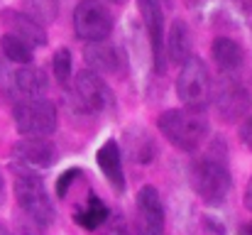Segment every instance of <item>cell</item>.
Wrapping results in <instances>:
<instances>
[{
	"instance_id": "cell-1",
	"label": "cell",
	"mask_w": 252,
	"mask_h": 235,
	"mask_svg": "<svg viewBox=\"0 0 252 235\" xmlns=\"http://www.w3.org/2000/svg\"><path fill=\"white\" fill-rule=\"evenodd\" d=\"M157 128L176 150H181L186 155L198 152L201 145L211 137V125H208L206 115L189 110V108L164 110L157 120Z\"/></svg>"
},
{
	"instance_id": "cell-2",
	"label": "cell",
	"mask_w": 252,
	"mask_h": 235,
	"mask_svg": "<svg viewBox=\"0 0 252 235\" xmlns=\"http://www.w3.org/2000/svg\"><path fill=\"white\" fill-rule=\"evenodd\" d=\"M12 174H15V199L20 203V208L42 228L54 223V203L47 194V186L42 181V176L34 169L12 164Z\"/></svg>"
},
{
	"instance_id": "cell-3",
	"label": "cell",
	"mask_w": 252,
	"mask_h": 235,
	"mask_svg": "<svg viewBox=\"0 0 252 235\" xmlns=\"http://www.w3.org/2000/svg\"><path fill=\"white\" fill-rule=\"evenodd\" d=\"M191 181L196 194L208 206H220L228 201L233 191V174L225 164L223 155H206L193 162L191 167Z\"/></svg>"
},
{
	"instance_id": "cell-4",
	"label": "cell",
	"mask_w": 252,
	"mask_h": 235,
	"mask_svg": "<svg viewBox=\"0 0 252 235\" xmlns=\"http://www.w3.org/2000/svg\"><path fill=\"white\" fill-rule=\"evenodd\" d=\"M12 120L22 137H37V140H47L59 128L57 108L47 98L17 101L12 108Z\"/></svg>"
},
{
	"instance_id": "cell-5",
	"label": "cell",
	"mask_w": 252,
	"mask_h": 235,
	"mask_svg": "<svg viewBox=\"0 0 252 235\" xmlns=\"http://www.w3.org/2000/svg\"><path fill=\"white\" fill-rule=\"evenodd\" d=\"M211 91H213V81L208 74V67L203 59H198L196 54H191L176 76V96L179 101L196 113H203L206 105L211 103Z\"/></svg>"
},
{
	"instance_id": "cell-6",
	"label": "cell",
	"mask_w": 252,
	"mask_h": 235,
	"mask_svg": "<svg viewBox=\"0 0 252 235\" xmlns=\"http://www.w3.org/2000/svg\"><path fill=\"white\" fill-rule=\"evenodd\" d=\"M74 32L86 44L105 42L113 32V15L100 0H81L74 7Z\"/></svg>"
},
{
	"instance_id": "cell-7",
	"label": "cell",
	"mask_w": 252,
	"mask_h": 235,
	"mask_svg": "<svg viewBox=\"0 0 252 235\" xmlns=\"http://www.w3.org/2000/svg\"><path fill=\"white\" fill-rule=\"evenodd\" d=\"M211 101L218 110V115L228 123H235L245 115H250V93L245 83L238 76H223L213 83Z\"/></svg>"
},
{
	"instance_id": "cell-8",
	"label": "cell",
	"mask_w": 252,
	"mask_h": 235,
	"mask_svg": "<svg viewBox=\"0 0 252 235\" xmlns=\"http://www.w3.org/2000/svg\"><path fill=\"white\" fill-rule=\"evenodd\" d=\"M71 98H74L76 110L81 113H103L113 105V91L108 88V83L95 71H88V69L76 74Z\"/></svg>"
},
{
	"instance_id": "cell-9",
	"label": "cell",
	"mask_w": 252,
	"mask_h": 235,
	"mask_svg": "<svg viewBox=\"0 0 252 235\" xmlns=\"http://www.w3.org/2000/svg\"><path fill=\"white\" fill-rule=\"evenodd\" d=\"M137 10H140V17H142L147 39H150L155 71L157 74H164L169 62H167V52H164L167 32H164V10H162V2L159 0H137Z\"/></svg>"
},
{
	"instance_id": "cell-10",
	"label": "cell",
	"mask_w": 252,
	"mask_h": 235,
	"mask_svg": "<svg viewBox=\"0 0 252 235\" xmlns=\"http://www.w3.org/2000/svg\"><path fill=\"white\" fill-rule=\"evenodd\" d=\"M137 235H164V203L155 186H142L137 191V216H135Z\"/></svg>"
},
{
	"instance_id": "cell-11",
	"label": "cell",
	"mask_w": 252,
	"mask_h": 235,
	"mask_svg": "<svg viewBox=\"0 0 252 235\" xmlns=\"http://www.w3.org/2000/svg\"><path fill=\"white\" fill-rule=\"evenodd\" d=\"M15 164L27 167V169H49L57 162V147L49 140H37V137H25L15 142L12 147Z\"/></svg>"
},
{
	"instance_id": "cell-12",
	"label": "cell",
	"mask_w": 252,
	"mask_h": 235,
	"mask_svg": "<svg viewBox=\"0 0 252 235\" xmlns=\"http://www.w3.org/2000/svg\"><path fill=\"white\" fill-rule=\"evenodd\" d=\"M2 22L10 30L7 34L22 39L27 47H47V42H49L47 30L39 22H34L32 17H27L25 12H20V10H5L2 12Z\"/></svg>"
},
{
	"instance_id": "cell-13",
	"label": "cell",
	"mask_w": 252,
	"mask_h": 235,
	"mask_svg": "<svg viewBox=\"0 0 252 235\" xmlns=\"http://www.w3.org/2000/svg\"><path fill=\"white\" fill-rule=\"evenodd\" d=\"M84 59L88 64V71L100 74H120L123 71V57L120 52L108 42H93L84 47Z\"/></svg>"
},
{
	"instance_id": "cell-14",
	"label": "cell",
	"mask_w": 252,
	"mask_h": 235,
	"mask_svg": "<svg viewBox=\"0 0 252 235\" xmlns=\"http://www.w3.org/2000/svg\"><path fill=\"white\" fill-rule=\"evenodd\" d=\"M95 162L103 171V176L108 179V184L123 194L125 191V174H123V155H120V147L115 140H105L98 152H95Z\"/></svg>"
},
{
	"instance_id": "cell-15",
	"label": "cell",
	"mask_w": 252,
	"mask_h": 235,
	"mask_svg": "<svg viewBox=\"0 0 252 235\" xmlns=\"http://www.w3.org/2000/svg\"><path fill=\"white\" fill-rule=\"evenodd\" d=\"M211 54H213L218 71L225 76H235L245 64V49L230 37H218L211 47Z\"/></svg>"
},
{
	"instance_id": "cell-16",
	"label": "cell",
	"mask_w": 252,
	"mask_h": 235,
	"mask_svg": "<svg viewBox=\"0 0 252 235\" xmlns=\"http://www.w3.org/2000/svg\"><path fill=\"white\" fill-rule=\"evenodd\" d=\"M12 86L15 91L22 96V101H30V98H42L49 88V78L44 74V69L39 67H20L15 74H12Z\"/></svg>"
},
{
	"instance_id": "cell-17",
	"label": "cell",
	"mask_w": 252,
	"mask_h": 235,
	"mask_svg": "<svg viewBox=\"0 0 252 235\" xmlns=\"http://www.w3.org/2000/svg\"><path fill=\"white\" fill-rule=\"evenodd\" d=\"M164 52H167V62L179 64V67L193 54L191 52V32H189L184 20L171 22V30H169L167 39H164Z\"/></svg>"
},
{
	"instance_id": "cell-18",
	"label": "cell",
	"mask_w": 252,
	"mask_h": 235,
	"mask_svg": "<svg viewBox=\"0 0 252 235\" xmlns=\"http://www.w3.org/2000/svg\"><path fill=\"white\" fill-rule=\"evenodd\" d=\"M108 208H105V203L95 196V194H88V199H86V203L74 213V221L86 228V231H95V228H100L105 221H108Z\"/></svg>"
},
{
	"instance_id": "cell-19",
	"label": "cell",
	"mask_w": 252,
	"mask_h": 235,
	"mask_svg": "<svg viewBox=\"0 0 252 235\" xmlns=\"http://www.w3.org/2000/svg\"><path fill=\"white\" fill-rule=\"evenodd\" d=\"M127 147H130V155L135 162H140V164H147V162H152L155 155H157V145H155V140L145 133V130H140V128H135V130H127Z\"/></svg>"
},
{
	"instance_id": "cell-20",
	"label": "cell",
	"mask_w": 252,
	"mask_h": 235,
	"mask_svg": "<svg viewBox=\"0 0 252 235\" xmlns=\"http://www.w3.org/2000/svg\"><path fill=\"white\" fill-rule=\"evenodd\" d=\"M22 12L44 27L59 17V0H22Z\"/></svg>"
},
{
	"instance_id": "cell-21",
	"label": "cell",
	"mask_w": 252,
	"mask_h": 235,
	"mask_svg": "<svg viewBox=\"0 0 252 235\" xmlns=\"http://www.w3.org/2000/svg\"><path fill=\"white\" fill-rule=\"evenodd\" d=\"M0 49H2L5 59H10L12 64H20V67H30L32 64V47H27L22 39H17L12 34H2Z\"/></svg>"
},
{
	"instance_id": "cell-22",
	"label": "cell",
	"mask_w": 252,
	"mask_h": 235,
	"mask_svg": "<svg viewBox=\"0 0 252 235\" xmlns=\"http://www.w3.org/2000/svg\"><path fill=\"white\" fill-rule=\"evenodd\" d=\"M71 69H74L71 52H69V49H59V52H54V57H52V71H54V78H57L62 86L69 83Z\"/></svg>"
},
{
	"instance_id": "cell-23",
	"label": "cell",
	"mask_w": 252,
	"mask_h": 235,
	"mask_svg": "<svg viewBox=\"0 0 252 235\" xmlns=\"http://www.w3.org/2000/svg\"><path fill=\"white\" fill-rule=\"evenodd\" d=\"M76 176H81V169H66L62 176H59V181H57V196H66V191H69V186L76 181Z\"/></svg>"
},
{
	"instance_id": "cell-24",
	"label": "cell",
	"mask_w": 252,
	"mask_h": 235,
	"mask_svg": "<svg viewBox=\"0 0 252 235\" xmlns=\"http://www.w3.org/2000/svg\"><path fill=\"white\" fill-rule=\"evenodd\" d=\"M238 135H240L243 147L252 152V115H245V118H243V123H240V128H238Z\"/></svg>"
},
{
	"instance_id": "cell-25",
	"label": "cell",
	"mask_w": 252,
	"mask_h": 235,
	"mask_svg": "<svg viewBox=\"0 0 252 235\" xmlns=\"http://www.w3.org/2000/svg\"><path fill=\"white\" fill-rule=\"evenodd\" d=\"M243 203H245L248 211H252V176H250V181H248V186H245V199H243Z\"/></svg>"
},
{
	"instance_id": "cell-26",
	"label": "cell",
	"mask_w": 252,
	"mask_h": 235,
	"mask_svg": "<svg viewBox=\"0 0 252 235\" xmlns=\"http://www.w3.org/2000/svg\"><path fill=\"white\" fill-rule=\"evenodd\" d=\"M110 235H127V228H125V223L123 221H118V226L110 231Z\"/></svg>"
},
{
	"instance_id": "cell-27",
	"label": "cell",
	"mask_w": 252,
	"mask_h": 235,
	"mask_svg": "<svg viewBox=\"0 0 252 235\" xmlns=\"http://www.w3.org/2000/svg\"><path fill=\"white\" fill-rule=\"evenodd\" d=\"M240 235H252V223L250 226H243V228H240Z\"/></svg>"
},
{
	"instance_id": "cell-28",
	"label": "cell",
	"mask_w": 252,
	"mask_h": 235,
	"mask_svg": "<svg viewBox=\"0 0 252 235\" xmlns=\"http://www.w3.org/2000/svg\"><path fill=\"white\" fill-rule=\"evenodd\" d=\"M189 5H201V2H206V0H186Z\"/></svg>"
},
{
	"instance_id": "cell-29",
	"label": "cell",
	"mask_w": 252,
	"mask_h": 235,
	"mask_svg": "<svg viewBox=\"0 0 252 235\" xmlns=\"http://www.w3.org/2000/svg\"><path fill=\"white\" fill-rule=\"evenodd\" d=\"M0 235H10V231H7L5 226H0Z\"/></svg>"
},
{
	"instance_id": "cell-30",
	"label": "cell",
	"mask_w": 252,
	"mask_h": 235,
	"mask_svg": "<svg viewBox=\"0 0 252 235\" xmlns=\"http://www.w3.org/2000/svg\"><path fill=\"white\" fill-rule=\"evenodd\" d=\"M0 191H2V176H0Z\"/></svg>"
}]
</instances>
